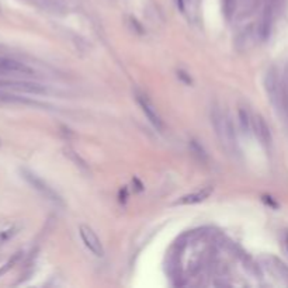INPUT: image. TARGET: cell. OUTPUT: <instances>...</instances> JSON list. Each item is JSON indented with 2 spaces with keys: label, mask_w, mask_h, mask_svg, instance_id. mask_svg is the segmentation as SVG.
Instances as JSON below:
<instances>
[{
  "label": "cell",
  "mask_w": 288,
  "mask_h": 288,
  "mask_svg": "<svg viewBox=\"0 0 288 288\" xmlns=\"http://www.w3.org/2000/svg\"><path fill=\"white\" fill-rule=\"evenodd\" d=\"M0 89H9V90H16V92H23V93L30 94H44V86L34 83V81L25 80H13V79H0Z\"/></svg>",
  "instance_id": "5"
},
{
  "label": "cell",
  "mask_w": 288,
  "mask_h": 288,
  "mask_svg": "<svg viewBox=\"0 0 288 288\" xmlns=\"http://www.w3.org/2000/svg\"><path fill=\"white\" fill-rule=\"evenodd\" d=\"M222 5H224V10H225L226 17L229 19L232 16V13L235 12V7H236V0H222Z\"/></svg>",
  "instance_id": "13"
},
{
  "label": "cell",
  "mask_w": 288,
  "mask_h": 288,
  "mask_svg": "<svg viewBox=\"0 0 288 288\" xmlns=\"http://www.w3.org/2000/svg\"><path fill=\"white\" fill-rule=\"evenodd\" d=\"M239 121H240V127L244 132H249L252 130V115L248 110L240 108L239 110Z\"/></svg>",
  "instance_id": "12"
},
{
  "label": "cell",
  "mask_w": 288,
  "mask_h": 288,
  "mask_svg": "<svg viewBox=\"0 0 288 288\" xmlns=\"http://www.w3.org/2000/svg\"><path fill=\"white\" fill-rule=\"evenodd\" d=\"M135 99L138 101L139 107L142 108L144 114L148 117L150 121V124L156 128L157 131H162L163 130V121L162 117L157 113L156 107L153 106V103L149 100V97L146 94L141 93V92H135Z\"/></svg>",
  "instance_id": "4"
},
{
  "label": "cell",
  "mask_w": 288,
  "mask_h": 288,
  "mask_svg": "<svg viewBox=\"0 0 288 288\" xmlns=\"http://www.w3.org/2000/svg\"><path fill=\"white\" fill-rule=\"evenodd\" d=\"M211 122H213L215 134L218 137L222 148L229 153L235 155L238 153V144H236V132L233 128L229 115L222 113L219 107H214L211 110Z\"/></svg>",
  "instance_id": "1"
},
{
  "label": "cell",
  "mask_w": 288,
  "mask_h": 288,
  "mask_svg": "<svg viewBox=\"0 0 288 288\" xmlns=\"http://www.w3.org/2000/svg\"><path fill=\"white\" fill-rule=\"evenodd\" d=\"M34 70L24 63L9 59V58H0V76H32Z\"/></svg>",
  "instance_id": "6"
},
{
  "label": "cell",
  "mask_w": 288,
  "mask_h": 288,
  "mask_svg": "<svg viewBox=\"0 0 288 288\" xmlns=\"http://www.w3.org/2000/svg\"><path fill=\"white\" fill-rule=\"evenodd\" d=\"M21 176H23V179H24L25 182L28 183L35 191H38L39 194L44 197L45 200L51 201V202H54V204H57V205H61V207H62L63 205L62 197L58 194L57 191L51 187L48 183L44 182L39 176H37L35 173H32L31 170H27V169H21Z\"/></svg>",
  "instance_id": "3"
},
{
  "label": "cell",
  "mask_w": 288,
  "mask_h": 288,
  "mask_svg": "<svg viewBox=\"0 0 288 288\" xmlns=\"http://www.w3.org/2000/svg\"><path fill=\"white\" fill-rule=\"evenodd\" d=\"M264 262H266L267 269L271 271V274H273L274 277H277L278 280H281L284 284H287L288 285V266L287 264L274 256L264 257Z\"/></svg>",
  "instance_id": "9"
},
{
  "label": "cell",
  "mask_w": 288,
  "mask_h": 288,
  "mask_svg": "<svg viewBox=\"0 0 288 288\" xmlns=\"http://www.w3.org/2000/svg\"><path fill=\"white\" fill-rule=\"evenodd\" d=\"M252 131L255 132L256 138L260 141V144L264 145L266 148L271 146V132H270L269 126L266 124V121L262 115H252Z\"/></svg>",
  "instance_id": "8"
},
{
  "label": "cell",
  "mask_w": 288,
  "mask_h": 288,
  "mask_svg": "<svg viewBox=\"0 0 288 288\" xmlns=\"http://www.w3.org/2000/svg\"><path fill=\"white\" fill-rule=\"evenodd\" d=\"M0 144H2V142H0Z\"/></svg>",
  "instance_id": "14"
},
{
  "label": "cell",
  "mask_w": 288,
  "mask_h": 288,
  "mask_svg": "<svg viewBox=\"0 0 288 288\" xmlns=\"http://www.w3.org/2000/svg\"><path fill=\"white\" fill-rule=\"evenodd\" d=\"M79 233H80V238L83 240L85 246L88 248L89 251L92 252L93 255H96L97 257L104 256V248L101 244L100 239L96 235V232L88 225H80L79 228Z\"/></svg>",
  "instance_id": "7"
},
{
  "label": "cell",
  "mask_w": 288,
  "mask_h": 288,
  "mask_svg": "<svg viewBox=\"0 0 288 288\" xmlns=\"http://www.w3.org/2000/svg\"><path fill=\"white\" fill-rule=\"evenodd\" d=\"M214 187L213 186H207V187H202L200 190H197L194 193H190L187 195H183L180 200L176 201V204H180V205H186V204H198L205 201L213 194Z\"/></svg>",
  "instance_id": "10"
},
{
  "label": "cell",
  "mask_w": 288,
  "mask_h": 288,
  "mask_svg": "<svg viewBox=\"0 0 288 288\" xmlns=\"http://www.w3.org/2000/svg\"><path fill=\"white\" fill-rule=\"evenodd\" d=\"M63 152H65V156H68L73 162V164H75L76 168H79L80 170H83V172H89V166L88 163L85 162L83 159H81L77 153H76L75 150L70 149V148H66V149H63Z\"/></svg>",
  "instance_id": "11"
},
{
  "label": "cell",
  "mask_w": 288,
  "mask_h": 288,
  "mask_svg": "<svg viewBox=\"0 0 288 288\" xmlns=\"http://www.w3.org/2000/svg\"><path fill=\"white\" fill-rule=\"evenodd\" d=\"M264 89L269 96L270 103L273 104L277 111H288L287 89L284 88L276 69H269V72L266 73Z\"/></svg>",
  "instance_id": "2"
}]
</instances>
